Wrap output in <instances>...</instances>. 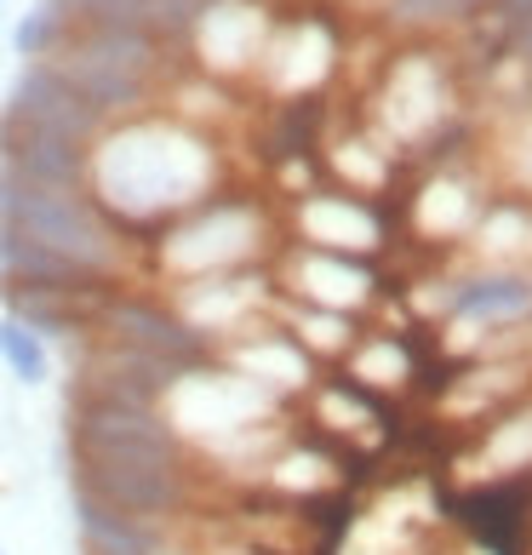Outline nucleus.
<instances>
[{"label":"nucleus","instance_id":"8","mask_svg":"<svg viewBox=\"0 0 532 555\" xmlns=\"http://www.w3.org/2000/svg\"><path fill=\"white\" fill-rule=\"evenodd\" d=\"M275 293L293 298V304H315V310H338V315H355L378 304V270L366 258H338V253H310V246H281L275 258Z\"/></svg>","mask_w":532,"mask_h":555},{"label":"nucleus","instance_id":"14","mask_svg":"<svg viewBox=\"0 0 532 555\" xmlns=\"http://www.w3.org/2000/svg\"><path fill=\"white\" fill-rule=\"evenodd\" d=\"M7 120H24V127L52 132V138H69V143H80V150H92L98 132L109 127V120L98 115L52 64H29L24 75H17V87L7 98Z\"/></svg>","mask_w":532,"mask_h":555},{"label":"nucleus","instance_id":"29","mask_svg":"<svg viewBox=\"0 0 532 555\" xmlns=\"http://www.w3.org/2000/svg\"><path fill=\"white\" fill-rule=\"evenodd\" d=\"M64 35H69V12H64V0H40V7L24 17V24L12 29V52L17 57H29V64H47V57L64 47Z\"/></svg>","mask_w":532,"mask_h":555},{"label":"nucleus","instance_id":"30","mask_svg":"<svg viewBox=\"0 0 532 555\" xmlns=\"http://www.w3.org/2000/svg\"><path fill=\"white\" fill-rule=\"evenodd\" d=\"M498 167H504L509 195L532 201V104L509 120V132L498 138Z\"/></svg>","mask_w":532,"mask_h":555},{"label":"nucleus","instance_id":"33","mask_svg":"<svg viewBox=\"0 0 532 555\" xmlns=\"http://www.w3.org/2000/svg\"><path fill=\"white\" fill-rule=\"evenodd\" d=\"M0 555H7V550H0Z\"/></svg>","mask_w":532,"mask_h":555},{"label":"nucleus","instance_id":"2","mask_svg":"<svg viewBox=\"0 0 532 555\" xmlns=\"http://www.w3.org/2000/svg\"><path fill=\"white\" fill-rule=\"evenodd\" d=\"M0 230L47 246L109 286H120L132 270V241L104 218V207L87 190H57V183H29L7 172L0 178Z\"/></svg>","mask_w":532,"mask_h":555},{"label":"nucleus","instance_id":"23","mask_svg":"<svg viewBox=\"0 0 532 555\" xmlns=\"http://www.w3.org/2000/svg\"><path fill=\"white\" fill-rule=\"evenodd\" d=\"M275 321L298 338V349H303L315 366H321V361H343V356L355 349V338L366 333L355 315L315 310V304H293V298H281V293H275Z\"/></svg>","mask_w":532,"mask_h":555},{"label":"nucleus","instance_id":"31","mask_svg":"<svg viewBox=\"0 0 532 555\" xmlns=\"http://www.w3.org/2000/svg\"><path fill=\"white\" fill-rule=\"evenodd\" d=\"M486 24L504 29V35L527 29V24H532V0H493V7H486Z\"/></svg>","mask_w":532,"mask_h":555},{"label":"nucleus","instance_id":"10","mask_svg":"<svg viewBox=\"0 0 532 555\" xmlns=\"http://www.w3.org/2000/svg\"><path fill=\"white\" fill-rule=\"evenodd\" d=\"M293 246L373 263L384 246H390V223H384L378 201H366V195L310 190V195H298V207H293Z\"/></svg>","mask_w":532,"mask_h":555},{"label":"nucleus","instance_id":"5","mask_svg":"<svg viewBox=\"0 0 532 555\" xmlns=\"http://www.w3.org/2000/svg\"><path fill=\"white\" fill-rule=\"evenodd\" d=\"M69 452L75 464L98 469H183L190 447L178 441L160 406H115V401H75L69 406Z\"/></svg>","mask_w":532,"mask_h":555},{"label":"nucleus","instance_id":"27","mask_svg":"<svg viewBox=\"0 0 532 555\" xmlns=\"http://www.w3.org/2000/svg\"><path fill=\"white\" fill-rule=\"evenodd\" d=\"M270 487H281V492H293V499H315V492H333L338 487V464L326 459L321 447H298L293 436H286L281 447H275V459L258 469Z\"/></svg>","mask_w":532,"mask_h":555},{"label":"nucleus","instance_id":"4","mask_svg":"<svg viewBox=\"0 0 532 555\" xmlns=\"http://www.w3.org/2000/svg\"><path fill=\"white\" fill-rule=\"evenodd\" d=\"M47 64L104 120H127L150 104V87L160 75V40L132 24H80Z\"/></svg>","mask_w":532,"mask_h":555},{"label":"nucleus","instance_id":"24","mask_svg":"<svg viewBox=\"0 0 532 555\" xmlns=\"http://www.w3.org/2000/svg\"><path fill=\"white\" fill-rule=\"evenodd\" d=\"M0 286H98L87 270H75L69 258L47 253L24 235L0 230ZM109 286V281H104Z\"/></svg>","mask_w":532,"mask_h":555},{"label":"nucleus","instance_id":"11","mask_svg":"<svg viewBox=\"0 0 532 555\" xmlns=\"http://www.w3.org/2000/svg\"><path fill=\"white\" fill-rule=\"evenodd\" d=\"M92 338H109V344H127V349H143V356H160V361H172V366H200V361H212V349L200 344L190 326L178 321V310L167 298H150V293H115L104 298V310H98V326H92Z\"/></svg>","mask_w":532,"mask_h":555},{"label":"nucleus","instance_id":"15","mask_svg":"<svg viewBox=\"0 0 532 555\" xmlns=\"http://www.w3.org/2000/svg\"><path fill=\"white\" fill-rule=\"evenodd\" d=\"M333 29L321 24V17H298V24H281L270 29V40H263V57H258V75L263 87L281 92V98H303L315 92L326 69H333Z\"/></svg>","mask_w":532,"mask_h":555},{"label":"nucleus","instance_id":"19","mask_svg":"<svg viewBox=\"0 0 532 555\" xmlns=\"http://www.w3.org/2000/svg\"><path fill=\"white\" fill-rule=\"evenodd\" d=\"M469 258L493 270H532V201L493 195L469 230Z\"/></svg>","mask_w":532,"mask_h":555},{"label":"nucleus","instance_id":"20","mask_svg":"<svg viewBox=\"0 0 532 555\" xmlns=\"http://www.w3.org/2000/svg\"><path fill=\"white\" fill-rule=\"evenodd\" d=\"M75 521H80V544L87 555H155V544L172 532V521H138L120 509L75 492Z\"/></svg>","mask_w":532,"mask_h":555},{"label":"nucleus","instance_id":"3","mask_svg":"<svg viewBox=\"0 0 532 555\" xmlns=\"http://www.w3.org/2000/svg\"><path fill=\"white\" fill-rule=\"evenodd\" d=\"M275 253V218L263 201L252 195H230L218 190L183 218H172L155 235V275L160 286L178 281H200V275H230V270H258Z\"/></svg>","mask_w":532,"mask_h":555},{"label":"nucleus","instance_id":"12","mask_svg":"<svg viewBox=\"0 0 532 555\" xmlns=\"http://www.w3.org/2000/svg\"><path fill=\"white\" fill-rule=\"evenodd\" d=\"M212 361L230 366L235 378L258 384L263 396H275V401H293V396H310L315 389V361L303 356L298 338L286 333L275 315H263V321L247 326V333H235L230 344H218Z\"/></svg>","mask_w":532,"mask_h":555},{"label":"nucleus","instance_id":"1","mask_svg":"<svg viewBox=\"0 0 532 555\" xmlns=\"http://www.w3.org/2000/svg\"><path fill=\"white\" fill-rule=\"evenodd\" d=\"M87 195L127 241L160 235L172 218L218 195V150L207 132L167 115L109 120L87 155Z\"/></svg>","mask_w":532,"mask_h":555},{"label":"nucleus","instance_id":"22","mask_svg":"<svg viewBox=\"0 0 532 555\" xmlns=\"http://www.w3.org/2000/svg\"><path fill=\"white\" fill-rule=\"evenodd\" d=\"M343 378H350L355 389H366L373 401L384 396H401L406 384H413V349H406L395 333H361L355 349L343 356Z\"/></svg>","mask_w":532,"mask_h":555},{"label":"nucleus","instance_id":"13","mask_svg":"<svg viewBox=\"0 0 532 555\" xmlns=\"http://www.w3.org/2000/svg\"><path fill=\"white\" fill-rule=\"evenodd\" d=\"M75 492L120 509V516H138V521H172L190 509L195 499V481H190V464L183 469H98V464H75Z\"/></svg>","mask_w":532,"mask_h":555},{"label":"nucleus","instance_id":"18","mask_svg":"<svg viewBox=\"0 0 532 555\" xmlns=\"http://www.w3.org/2000/svg\"><path fill=\"white\" fill-rule=\"evenodd\" d=\"M493 195H481V183H469L464 172H436L424 183V190L413 195V230L424 241H469V230H476L481 207Z\"/></svg>","mask_w":532,"mask_h":555},{"label":"nucleus","instance_id":"28","mask_svg":"<svg viewBox=\"0 0 532 555\" xmlns=\"http://www.w3.org/2000/svg\"><path fill=\"white\" fill-rule=\"evenodd\" d=\"M0 361H7V373L17 384H29V389H40L52 378V344L40 333H29L24 321H12V315H0Z\"/></svg>","mask_w":532,"mask_h":555},{"label":"nucleus","instance_id":"6","mask_svg":"<svg viewBox=\"0 0 532 555\" xmlns=\"http://www.w3.org/2000/svg\"><path fill=\"white\" fill-rule=\"evenodd\" d=\"M446 120H453V87H446V64L436 52H401L390 75H384L373 127L390 150H429Z\"/></svg>","mask_w":532,"mask_h":555},{"label":"nucleus","instance_id":"32","mask_svg":"<svg viewBox=\"0 0 532 555\" xmlns=\"http://www.w3.org/2000/svg\"><path fill=\"white\" fill-rule=\"evenodd\" d=\"M509 40H516V57H521V64L532 69V24H527V29H516Z\"/></svg>","mask_w":532,"mask_h":555},{"label":"nucleus","instance_id":"16","mask_svg":"<svg viewBox=\"0 0 532 555\" xmlns=\"http://www.w3.org/2000/svg\"><path fill=\"white\" fill-rule=\"evenodd\" d=\"M190 35H195L200 64L218 75H235V69H258L263 40H270V17L252 0H212L190 24Z\"/></svg>","mask_w":532,"mask_h":555},{"label":"nucleus","instance_id":"21","mask_svg":"<svg viewBox=\"0 0 532 555\" xmlns=\"http://www.w3.org/2000/svg\"><path fill=\"white\" fill-rule=\"evenodd\" d=\"M310 413L326 436H338V441H378L384 436V401H373L350 378H315Z\"/></svg>","mask_w":532,"mask_h":555},{"label":"nucleus","instance_id":"7","mask_svg":"<svg viewBox=\"0 0 532 555\" xmlns=\"http://www.w3.org/2000/svg\"><path fill=\"white\" fill-rule=\"evenodd\" d=\"M167 304L178 310V321L190 326V333L218 349L230 344L235 333H247L252 321L275 315V275L263 270H230V275H200V281H178Z\"/></svg>","mask_w":532,"mask_h":555},{"label":"nucleus","instance_id":"26","mask_svg":"<svg viewBox=\"0 0 532 555\" xmlns=\"http://www.w3.org/2000/svg\"><path fill=\"white\" fill-rule=\"evenodd\" d=\"M333 172L343 178V190L350 195H384L390 190V178H395V150L384 143L378 132H350V138H338L333 143Z\"/></svg>","mask_w":532,"mask_h":555},{"label":"nucleus","instance_id":"25","mask_svg":"<svg viewBox=\"0 0 532 555\" xmlns=\"http://www.w3.org/2000/svg\"><path fill=\"white\" fill-rule=\"evenodd\" d=\"M481 476L486 481H509V476H532V401H516L509 413H498L481 436Z\"/></svg>","mask_w":532,"mask_h":555},{"label":"nucleus","instance_id":"9","mask_svg":"<svg viewBox=\"0 0 532 555\" xmlns=\"http://www.w3.org/2000/svg\"><path fill=\"white\" fill-rule=\"evenodd\" d=\"M446 326L453 338L446 349L453 356H469L481 333L493 326H516L532 321V270H493V263H469V270L453 275V298H446Z\"/></svg>","mask_w":532,"mask_h":555},{"label":"nucleus","instance_id":"17","mask_svg":"<svg viewBox=\"0 0 532 555\" xmlns=\"http://www.w3.org/2000/svg\"><path fill=\"white\" fill-rule=\"evenodd\" d=\"M0 155H7L12 178L57 183V190H87V155L92 150H80V143H69V138L35 132V127H24V120L0 115Z\"/></svg>","mask_w":532,"mask_h":555}]
</instances>
